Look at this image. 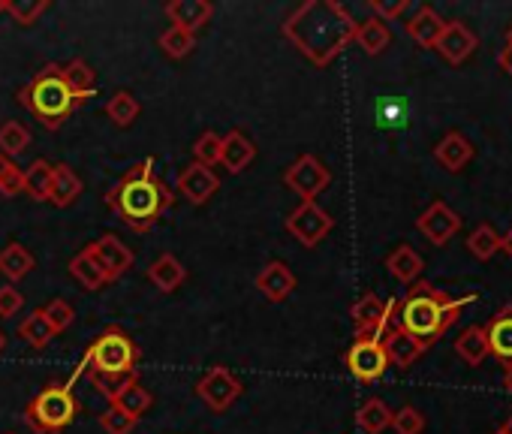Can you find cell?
I'll list each match as a JSON object with an SVG mask.
<instances>
[{
    "label": "cell",
    "instance_id": "obj_1",
    "mask_svg": "<svg viewBox=\"0 0 512 434\" xmlns=\"http://www.w3.org/2000/svg\"><path fill=\"white\" fill-rule=\"evenodd\" d=\"M356 19L335 0H308L287 22L284 37L317 67H329L356 37Z\"/></svg>",
    "mask_w": 512,
    "mask_h": 434
},
{
    "label": "cell",
    "instance_id": "obj_2",
    "mask_svg": "<svg viewBox=\"0 0 512 434\" xmlns=\"http://www.w3.org/2000/svg\"><path fill=\"white\" fill-rule=\"evenodd\" d=\"M154 157L130 166L106 193V205L124 227L133 233H148L160 224V217L175 205V193L154 169Z\"/></svg>",
    "mask_w": 512,
    "mask_h": 434
},
{
    "label": "cell",
    "instance_id": "obj_3",
    "mask_svg": "<svg viewBox=\"0 0 512 434\" xmlns=\"http://www.w3.org/2000/svg\"><path fill=\"white\" fill-rule=\"evenodd\" d=\"M139 344L121 329V326H106L85 350L79 368L70 374V380L76 383L79 377H88L91 386L109 401L115 404L133 383H139Z\"/></svg>",
    "mask_w": 512,
    "mask_h": 434
},
{
    "label": "cell",
    "instance_id": "obj_4",
    "mask_svg": "<svg viewBox=\"0 0 512 434\" xmlns=\"http://www.w3.org/2000/svg\"><path fill=\"white\" fill-rule=\"evenodd\" d=\"M467 302H470V296L452 299L449 293L437 290L434 284L416 281L407 290V296L401 302H395V323L404 332H410L413 338H419L425 347H431L449 332V326H455V320L461 317Z\"/></svg>",
    "mask_w": 512,
    "mask_h": 434
},
{
    "label": "cell",
    "instance_id": "obj_5",
    "mask_svg": "<svg viewBox=\"0 0 512 434\" xmlns=\"http://www.w3.org/2000/svg\"><path fill=\"white\" fill-rule=\"evenodd\" d=\"M19 103L34 112L43 127L49 130H61L64 121L79 109L70 88L64 85V76H61V64H49L43 67L22 91H19Z\"/></svg>",
    "mask_w": 512,
    "mask_h": 434
},
{
    "label": "cell",
    "instance_id": "obj_6",
    "mask_svg": "<svg viewBox=\"0 0 512 434\" xmlns=\"http://www.w3.org/2000/svg\"><path fill=\"white\" fill-rule=\"evenodd\" d=\"M79 413V398L73 392V380L46 383L25 407V422L37 434H58L64 431Z\"/></svg>",
    "mask_w": 512,
    "mask_h": 434
},
{
    "label": "cell",
    "instance_id": "obj_7",
    "mask_svg": "<svg viewBox=\"0 0 512 434\" xmlns=\"http://www.w3.org/2000/svg\"><path fill=\"white\" fill-rule=\"evenodd\" d=\"M284 184H287L296 196H302V202H317V196L332 184V172H329V166H326L320 157L302 154L293 166H287Z\"/></svg>",
    "mask_w": 512,
    "mask_h": 434
},
{
    "label": "cell",
    "instance_id": "obj_8",
    "mask_svg": "<svg viewBox=\"0 0 512 434\" xmlns=\"http://www.w3.org/2000/svg\"><path fill=\"white\" fill-rule=\"evenodd\" d=\"M332 227H335V221H332V214L323 208V205H317V202H302L296 211H290V217H287V233L299 242V245H305V248H317L329 233H332Z\"/></svg>",
    "mask_w": 512,
    "mask_h": 434
},
{
    "label": "cell",
    "instance_id": "obj_9",
    "mask_svg": "<svg viewBox=\"0 0 512 434\" xmlns=\"http://www.w3.org/2000/svg\"><path fill=\"white\" fill-rule=\"evenodd\" d=\"M344 362H347V371L362 383H377L389 368V359H386L380 338H356L350 344Z\"/></svg>",
    "mask_w": 512,
    "mask_h": 434
},
{
    "label": "cell",
    "instance_id": "obj_10",
    "mask_svg": "<svg viewBox=\"0 0 512 434\" xmlns=\"http://www.w3.org/2000/svg\"><path fill=\"white\" fill-rule=\"evenodd\" d=\"M356 338H383L386 326L395 317V299H380L377 293H365L353 308H350Z\"/></svg>",
    "mask_w": 512,
    "mask_h": 434
},
{
    "label": "cell",
    "instance_id": "obj_11",
    "mask_svg": "<svg viewBox=\"0 0 512 434\" xmlns=\"http://www.w3.org/2000/svg\"><path fill=\"white\" fill-rule=\"evenodd\" d=\"M85 254L103 269V275H106V281L112 284V281H118V278H124L130 269H133V251L115 236V233H106V236H100L97 242H91L88 248H85Z\"/></svg>",
    "mask_w": 512,
    "mask_h": 434
},
{
    "label": "cell",
    "instance_id": "obj_12",
    "mask_svg": "<svg viewBox=\"0 0 512 434\" xmlns=\"http://www.w3.org/2000/svg\"><path fill=\"white\" fill-rule=\"evenodd\" d=\"M241 380L229 371V368H211V371H205V377L196 383V395L214 410V413H223V410H229L232 407V401L241 395Z\"/></svg>",
    "mask_w": 512,
    "mask_h": 434
},
{
    "label": "cell",
    "instance_id": "obj_13",
    "mask_svg": "<svg viewBox=\"0 0 512 434\" xmlns=\"http://www.w3.org/2000/svg\"><path fill=\"white\" fill-rule=\"evenodd\" d=\"M416 230L437 248H443L458 230H461V217L455 208H449L446 202H431L419 217H416Z\"/></svg>",
    "mask_w": 512,
    "mask_h": 434
},
{
    "label": "cell",
    "instance_id": "obj_14",
    "mask_svg": "<svg viewBox=\"0 0 512 434\" xmlns=\"http://www.w3.org/2000/svg\"><path fill=\"white\" fill-rule=\"evenodd\" d=\"M434 49H437V55L449 67H458V64H464L479 49V37L464 22H446V28H443V34H440Z\"/></svg>",
    "mask_w": 512,
    "mask_h": 434
},
{
    "label": "cell",
    "instance_id": "obj_15",
    "mask_svg": "<svg viewBox=\"0 0 512 434\" xmlns=\"http://www.w3.org/2000/svg\"><path fill=\"white\" fill-rule=\"evenodd\" d=\"M383 350H386V359H389V365H395V368H410L428 347L419 341V338H413L410 332H404L398 323H395V317H392V323L386 326V332H383Z\"/></svg>",
    "mask_w": 512,
    "mask_h": 434
},
{
    "label": "cell",
    "instance_id": "obj_16",
    "mask_svg": "<svg viewBox=\"0 0 512 434\" xmlns=\"http://www.w3.org/2000/svg\"><path fill=\"white\" fill-rule=\"evenodd\" d=\"M217 187H220V178L214 175V169L199 166V163L184 166L178 175V193L193 205H205L217 193Z\"/></svg>",
    "mask_w": 512,
    "mask_h": 434
},
{
    "label": "cell",
    "instance_id": "obj_17",
    "mask_svg": "<svg viewBox=\"0 0 512 434\" xmlns=\"http://www.w3.org/2000/svg\"><path fill=\"white\" fill-rule=\"evenodd\" d=\"M256 290H260L269 302H287L296 290V275L284 260H272L260 275H256Z\"/></svg>",
    "mask_w": 512,
    "mask_h": 434
},
{
    "label": "cell",
    "instance_id": "obj_18",
    "mask_svg": "<svg viewBox=\"0 0 512 434\" xmlns=\"http://www.w3.org/2000/svg\"><path fill=\"white\" fill-rule=\"evenodd\" d=\"M163 13L172 22V28L196 34L214 16V7L208 4V0H169V4L163 7Z\"/></svg>",
    "mask_w": 512,
    "mask_h": 434
},
{
    "label": "cell",
    "instance_id": "obj_19",
    "mask_svg": "<svg viewBox=\"0 0 512 434\" xmlns=\"http://www.w3.org/2000/svg\"><path fill=\"white\" fill-rule=\"evenodd\" d=\"M485 338H488V356H494L497 362L509 365L512 362V305L500 308L488 320Z\"/></svg>",
    "mask_w": 512,
    "mask_h": 434
},
{
    "label": "cell",
    "instance_id": "obj_20",
    "mask_svg": "<svg viewBox=\"0 0 512 434\" xmlns=\"http://www.w3.org/2000/svg\"><path fill=\"white\" fill-rule=\"evenodd\" d=\"M256 157V145L250 136H244L241 130H229L223 136V148H220V163L229 175H241Z\"/></svg>",
    "mask_w": 512,
    "mask_h": 434
},
{
    "label": "cell",
    "instance_id": "obj_21",
    "mask_svg": "<svg viewBox=\"0 0 512 434\" xmlns=\"http://www.w3.org/2000/svg\"><path fill=\"white\" fill-rule=\"evenodd\" d=\"M434 157L443 169L449 172H461L470 160H473V142L458 133V130H449L437 145H434Z\"/></svg>",
    "mask_w": 512,
    "mask_h": 434
},
{
    "label": "cell",
    "instance_id": "obj_22",
    "mask_svg": "<svg viewBox=\"0 0 512 434\" xmlns=\"http://www.w3.org/2000/svg\"><path fill=\"white\" fill-rule=\"evenodd\" d=\"M85 184L76 175V169L70 163H55L52 166V187H49V202L55 208H70L79 196H82Z\"/></svg>",
    "mask_w": 512,
    "mask_h": 434
},
{
    "label": "cell",
    "instance_id": "obj_23",
    "mask_svg": "<svg viewBox=\"0 0 512 434\" xmlns=\"http://www.w3.org/2000/svg\"><path fill=\"white\" fill-rule=\"evenodd\" d=\"M61 76H64V85L70 88L76 106H85L91 97H97V76L82 58H73L70 64H61Z\"/></svg>",
    "mask_w": 512,
    "mask_h": 434
},
{
    "label": "cell",
    "instance_id": "obj_24",
    "mask_svg": "<svg viewBox=\"0 0 512 434\" xmlns=\"http://www.w3.org/2000/svg\"><path fill=\"white\" fill-rule=\"evenodd\" d=\"M443 28H446V22H443V16L434 7H419L413 13V19L407 22L410 40L419 43L422 49H434L437 40H440V34H443Z\"/></svg>",
    "mask_w": 512,
    "mask_h": 434
},
{
    "label": "cell",
    "instance_id": "obj_25",
    "mask_svg": "<svg viewBox=\"0 0 512 434\" xmlns=\"http://www.w3.org/2000/svg\"><path fill=\"white\" fill-rule=\"evenodd\" d=\"M148 281L160 290V293H175L184 281H187V269L175 254H160L151 266H148Z\"/></svg>",
    "mask_w": 512,
    "mask_h": 434
},
{
    "label": "cell",
    "instance_id": "obj_26",
    "mask_svg": "<svg viewBox=\"0 0 512 434\" xmlns=\"http://www.w3.org/2000/svg\"><path fill=\"white\" fill-rule=\"evenodd\" d=\"M383 266H386V272H389L398 284H416L419 275H422V269H425L422 257H419L410 245H398V248L386 257Z\"/></svg>",
    "mask_w": 512,
    "mask_h": 434
},
{
    "label": "cell",
    "instance_id": "obj_27",
    "mask_svg": "<svg viewBox=\"0 0 512 434\" xmlns=\"http://www.w3.org/2000/svg\"><path fill=\"white\" fill-rule=\"evenodd\" d=\"M353 43L365 52V55H380V52H386L389 49V43H392V31H389V25L386 22H380V19H365V22H359L356 25V37H353Z\"/></svg>",
    "mask_w": 512,
    "mask_h": 434
},
{
    "label": "cell",
    "instance_id": "obj_28",
    "mask_svg": "<svg viewBox=\"0 0 512 434\" xmlns=\"http://www.w3.org/2000/svg\"><path fill=\"white\" fill-rule=\"evenodd\" d=\"M34 266H37L34 254L19 242H13V245H7L4 251H0V275H4L10 284L28 278L34 272Z\"/></svg>",
    "mask_w": 512,
    "mask_h": 434
},
{
    "label": "cell",
    "instance_id": "obj_29",
    "mask_svg": "<svg viewBox=\"0 0 512 434\" xmlns=\"http://www.w3.org/2000/svg\"><path fill=\"white\" fill-rule=\"evenodd\" d=\"M455 353L467 362V365H482L488 359V338H485V326H467L458 338H455Z\"/></svg>",
    "mask_w": 512,
    "mask_h": 434
},
{
    "label": "cell",
    "instance_id": "obj_30",
    "mask_svg": "<svg viewBox=\"0 0 512 434\" xmlns=\"http://www.w3.org/2000/svg\"><path fill=\"white\" fill-rule=\"evenodd\" d=\"M19 338H22L28 347L43 350V347H49V344H52V338H58V335H55L52 323L46 320L43 308H37V311H31V314L19 323Z\"/></svg>",
    "mask_w": 512,
    "mask_h": 434
},
{
    "label": "cell",
    "instance_id": "obj_31",
    "mask_svg": "<svg viewBox=\"0 0 512 434\" xmlns=\"http://www.w3.org/2000/svg\"><path fill=\"white\" fill-rule=\"evenodd\" d=\"M356 422L365 434H383L389 425H392V410L383 398H368L359 413H356Z\"/></svg>",
    "mask_w": 512,
    "mask_h": 434
},
{
    "label": "cell",
    "instance_id": "obj_32",
    "mask_svg": "<svg viewBox=\"0 0 512 434\" xmlns=\"http://www.w3.org/2000/svg\"><path fill=\"white\" fill-rule=\"evenodd\" d=\"M49 187H52V163L37 157L25 169V193L37 202H49Z\"/></svg>",
    "mask_w": 512,
    "mask_h": 434
},
{
    "label": "cell",
    "instance_id": "obj_33",
    "mask_svg": "<svg viewBox=\"0 0 512 434\" xmlns=\"http://www.w3.org/2000/svg\"><path fill=\"white\" fill-rule=\"evenodd\" d=\"M70 275L88 290V293H97V290H103L109 281H106V275H103V269L82 251V254H76L73 260H70Z\"/></svg>",
    "mask_w": 512,
    "mask_h": 434
},
{
    "label": "cell",
    "instance_id": "obj_34",
    "mask_svg": "<svg viewBox=\"0 0 512 434\" xmlns=\"http://www.w3.org/2000/svg\"><path fill=\"white\" fill-rule=\"evenodd\" d=\"M31 139H34V133L22 121H7L0 127V154L13 160L16 154H22L31 145Z\"/></svg>",
    "mask_w": 512,
    "mask_h": 434
},
{
    "label": "cell",
    "instance_id": "obj_35",
    "mask_svg": "<svg viewBox=\"0 0 512 434\" xmlns=\"http://www.w3.org/2000/svg\"><path fill=\"white\" fill-rule=\"evenodd\" d=\"M503 248V239L494 233V227L488 224H479L470 236H467V251L476 257V260H491L497 251Z\"/></svg>",
    "mask_w": 512,
    "mask_h": 434
},
{
    "label": "cell",
    "instance_id": "obj_36",
    "mask_svg": "<svg viewBox=\"0 0 512 434\" xmlns=\"http://www.w3.org/2000/svg\"><path fill=\"white\" fill-rule=\"evenodd\" d=\"M106 115L115 127H130L139 118V100L130 91H118V94H112Z\"/></svg>",
    "mask_w": 512,
    "mask_h": 434
},
{
    "label": "cell",
    "instance_id": "obj_37",
    "mask_svg": "<svg viewBox=\"0 0 512 434\" xmlns=\"http://www.w3.org/2000/svg\"><path fill=\"white\" fill-rule=\"evenodd\" d=\"M160 49L172 58V61H181L187 58L193 49H196V34H187L181 28H166L160 34Z\"/></svg>",
    "mask_w": 512,
    "mask_h": 434
},
{
    "label": "cell",
    "instance_id": "obj_38",
    "mask_svg": "<svg viewBox=\"0 0 512 434\" xmlns=\"http://www.w3.org/2000/svg\"><path fill=\"white\" fill-rule=\"evenodd\" d=\"M151 404H154V395H151L142 383H133V386L115 401V407H121V410L130 413L133 419H142V416L151 410Z\"/></svg>",
    "mask_w": 512,
    "mask_h": 434
},
{
    "label": "cell",
    "instance_id": "obj_39",
    "mask_svg": "<svg viewBox=\"0 0 512 434\" xmlns=\"http://www.w3.org/2000/svg\"><path fill=\"white\" fill-rule=\"evenodd\" d=\"M0 193L7 199L25 193V169L16 166V160H10L4 154H0Z\"/></svg>",
    "mask_w": 512,
    "mask_h": 434
},
{
    "label": "cell",
    "instance_id": "obj_40",
    "mask_svg": "<svg viewBox=\"0 0 512 434\" xmlns=\"http://www.w3.org/2000/svg\"><path fill=\"white\" fill-rule=\"evenodd\" d=\"M220 148H223V136H217L214 130H205V133L196 139V145L190 148V151H193V163L211 169L214 163H220Z\"/></svg>",
    "mask_w": 512,
    "mask_h": 434
},
{
    "label": "cell",
    "instance_id": "obj_41",
    "mask_svg": "<svg viewBox=\"0 0 512 434\" xmlns=\"http://www.w3.org/2000/svg\"><path fill=\"white\" fill-rule=\"evenodd\" d=\"M49 10L46 0H4V13L13 16L19 25H34Z\"/></svg>",
    "mask_w": 512,
    "mask_h": 434
},
{
    "label": "cell",
    "instance_id": "obj_42",
    "mask_svg": "<svg viewBox=\"0 0 512 434\" xmlns=\"http://www.w3.org/2000/svg\"><path fill=\"white\" fill-rule=\"evenodd\" d=\"M392 428H395V434H422L425 416L413 404H404L401 410H392Z\"/></svg>",
    "mask_w": 512,
    "mask_h": 434
},
{
    "label": "cell",
    "instance_id": "obj_43",
    "mask_svg": "<svg viewBox=\"0 0 512 434\" xmlns=\"http://www.w3.org/2000/svg\"><path fill=\"white\" fill-rule=\"evenodd\" d=\"M136 422L139 419H133L130 413H124L115 404H109V410H103V416H100V425H103L106 434H133Z\"/></svg>",
    "mask_w": 512,
    "mask_h": 434
},
{
    "label": "cell",
    "instance_id": "obj_44",
    "mask_svg": "<svg viewBox=\"0 0 512 434\" xmlns=\"http://www.w3.org/2000/svg\"><path fill=\"white\" fill-rule=\"evenodd\" d=\"M43 314H46V320L52 323L55 335H61L64 329H70V323L76 320V311H73V305H70L67 299H52V302L43 308Z\"/></svg>",
    "mask_w": 512,
    "mask_h": 434
},
{
    "label": "cell",
    "instance_id": "obj_45",
    "mask_svg": "<svg viewBox=\"0 0 512 434\" xmlns=\"http://www.w3.org/2000/svg\"><path fill=\"white\" fill-rule=\"evenodd\" d=\"M410 10V4L407 0H371V13H374V19H380V22H395V19H401L404 13Z\"/></svg>",
    "mask_w": 512,
    "mask_h": 434
},
{
    "label": "cell",
    "instance_id": "obj_46",
    "mask_svg": "<svg viewBox=\"0 0 512 434\" xmlns=\"http://www.w3.org/2000/svg\"><path fill=\"white\" fill-rule=\"evenodd\" d=\"M22 305H25V299H22V293H19L13 284L0 287V317H13V314H19Z\"/></svg>",
    "mask_w": 512,
    "mask_h": 434
},
{
    "label": "cell",
    "instance_id": "obj_47",
    "mask_svg": "<svg viewBox=\"0 0 512 434\" xmlns=\"http://www.w3.org/2000/svg\"><path fill=\"white\" fill-rule=\"evenodd\" d=\"M503 386H506V392L512 395V362L503 365Z\"/></svg>",
    "mask_w": 512,
    "mask_h": 434
},
{
    "label": "cell",
    "instance_id": "obj_48",
    "mask_svg": "<svg viewBox=\"0 0 512 434\" xmlns=\"http://www.w3.org/2000/svg\"><path fill=\"white\" fill-rule=\"evenodd\" d=\"M497 434H512V416L500 425V431H497Z\"/></svg>",
    "mask_w": 512,
    "mask_h": 434
},
{
    "label": "cell",
    "instance_id": "obj_49",
    "mask_svg": "<svg viewBox=\"0 0 512 434\" xmlns=\"http://www.w3.org/2000/svg\"><path fill=\"white\" fill-rule=\"evenodd\" d=\"M503 251H506V254L512 257V230H509V236L503 239Z\"/></svg>",
    "mask_w": 512,
    "mask_h": 434
},
{
    "label": "cell",
    "instance_id": "obj_50",
    "mask_svg": "<svg viewBox=\"0 0 512 434\" xmlns=\"http://www.w3.org/2000/svg\"><path fill=\"white\" fill-rule=\"evenodd\" d=\"M7 350V338H4V332H0V353Z\"/></svg>",
    "mask_w": 512,
    "mask_h": 434
},
{
    "label": "cell",
    "instance_id": "obj_51",
    "mask_svg": "<svg viewBox=\"0 0 512 434\" xmlns=\"http://www.w3.org/2000/svg\"><path fill=\"white\" fill-rule=\"evenodd\" d=\"M0 13H4V0H0Z\"/></svg>",
    "mask_w": 512,
    "mask_h": 434
}]
</instances>
